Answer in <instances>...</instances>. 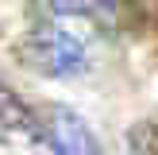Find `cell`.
I'll list each match as a JSON object with an SVG mask.
<instances>
[{
	"instance_id": "obj_1",
	"label": "cell",
	"mask_w": 158,
	"mask_h": 155,
	"mask_svg": "<svg viewBox=\"0 0 158 155\" xmlns=\"http://www.w3.org/2000/svg\"><path fill=\"white\" fill-rule=\"evenodd\" d=\"M23 58L31 70L50 78H69L85 70V43L62 27H43L23 43Z\"/></svg>"
},
{
	"instance_id": "obj_4",
	"label": "cell",
	"mask_w": 158,
	"mask_h": 155,
	"mask_svg": "<svg viewBox=\"0 0 158 155\" xmlns=\"http://www.w3.org/2000/svg\"><path fill=\"white\" fill-rule=\"evenodd\" d=\"M54 12H62V16H108L112 0H54Z\"/></svg>"
},
{
	"instance_id": "obj_2",
	"label": "cell",
	"mask_w": 158,
	"mask_h": 155,
	"mask_svg": "<svg viewBox=\"0 0 158 155\" xmlns=\"http://www.w3.org/2000/svg\"><path fill=\"white\" fill-rule=\"evenodd\" d=\"M39 132L46 136L54 155H100V144L89 132V124L69 108H46L39 120Z\"/></svg>"
},
{
	"instance_id": "obj_3",
	"label": "cell",
	"mask_w": 158,
	"mask_h": 155,
	"mask_svg": "<svg viewBox=\"0 0 158 155\" xmlns=\"http://www.w3.org/2000/svg\"><path fill=\"white\" fill-rule=\"evenodd\" d=\"M31 136H39V116L8 85H0V140H31Z\"/></svg>"
}]
</instances>
